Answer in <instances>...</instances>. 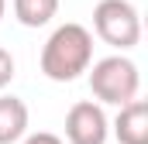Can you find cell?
I'll list each match as a JSON object with an SVG mask.
<instances>
[{"label":"cell","mask_w":148,"mask_h":144,"mask_svg":"<svg viewBox=\"0 0 148 144\" xmlns=\"http://www.w3.org/2000/svg\"><path fill=\"white\" fill-rule=\"evenodd\" d=\"M3 14H7V0H0V17H3Z\"/></svg>","instance_id":"10"},{"label":"cell","mask_w":148,"mask_h":144,"mask_svg":"<svg viewBox=\"0 0 148 144\" xmlns=\"http://www.w3.org/2000/svg\"><path fill=\"white\" fill-rule=\"evenodd\" d=\"M93 31L110 48H134L141 41V14L131 0H100L93 7Z\"/></svg>","instance_id":"3"},{"label":"cell","mask_w":148,"mask_h":144,"mask_svg":"<svg viewBox=\"0 0 148 144\" xmlns=\"http://www.w3.org/2000/svg\"><path fill=\"white\" fill-rule=\"evenodd\" d=\"M90 89L97 96V103H114V107H127L131 100H138L141 89V72L127 55H107L100 62L90 65Z\"/></svg>","instance_id":"2"},{"label":"cell","mask_w":148,"mask_h":144,"mask_svg":"<svg viewBox=\"0 0 148 144\" xmlns=\"http://www.w3.org/2000/svg\"><path fill=\"white\" fill-rule=\"evenodd\" d=\"M110 137V120L100 103L79 100L66 113V141L69 144H107Z\"/></svg>","instance_id":"4"},{"label":"cell","mask_w":148,"mask_h":144,"mask_svg":"<svg viewBox=\"0 0 148 144\" xmlns=\"http://www.w3.org/2000/svg\"><path fill=\"white\" fill-rule=\"evenodd\" d=\"M28 134V103L21 96H0V144H17Z\"/></svg>","instance_id":"6"},{"label":"cell","mask_w":148,"mask_h":144,"mask_svg":"<svg viewBox=\"0 0 148 144\" xmlns=\"http://www.w3.org/2000/svg\"><path fill=\"white\" fill-rule=\"evenodd\" d=\"M14 69H17V65H14V55H10V52L0 45V89H3V86H10Z\"/></svg>","instance_id":"8"},{"label":"cell","mask_w":148,"mask_h":144,"mask_svg":"<svg viewBox=\"0 0 148 144\" xmlns=\"http://www.w3.org/2000/svg\"><path fill=\"white\" fill-rule=\"evenodd\" d=\"M117 144H148V103L145 100H131L127 107H121V113L110 124Z\"/></svg>","instance_id":"5"},{"label":"cell","mask_w":148,"mask_h":144,"mask_svg":"<svg viewBox=\"0 0 148 144\" xmlns=\"http://www.w3.org/2000/svg\"><path fill=\"white\" fill-rule=\"evenodd\" d=\"M90 65H93V35H90V28H83L76 21L59 24L41 48V72L52 82H73Z\"/></svg>","instance_id":"1"},{"label":"cell","mask_w":148,"mask_h":144,"mask_svg":"<svg viewBox=\"0 0 148 144\" xmlns=\"http://www.w3.org/2000/svg\"><path fill=\"white\" fill-rule=\"evenodd\" d=\"M59 14V0H14V17L24 28H45Z\"/></svg>","instance_id":"7"},{"label":"cell","mask_w":148,"mask_h":144,"mask_svg":"<svg viewBox=\"0 0 148 144\" xmlns=\"http://www.w3.org/2000/svg\"><path fill=\"white\" fill-rule=\"evenodd\" d=\"M21 144H66L59 134H52V130H38V134H28Z\"/></svg>","instance_id":"9"}]
</instances>
